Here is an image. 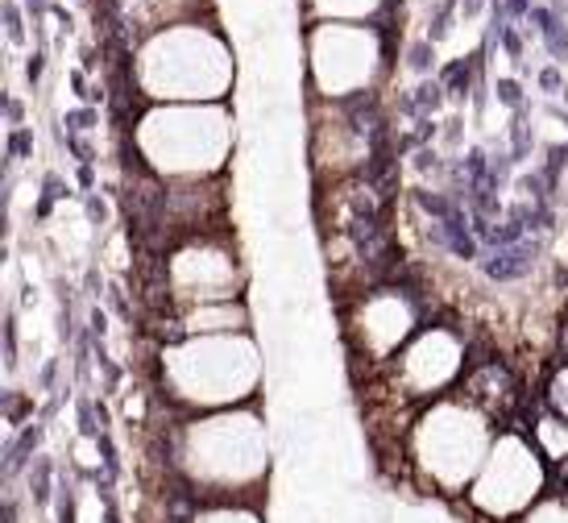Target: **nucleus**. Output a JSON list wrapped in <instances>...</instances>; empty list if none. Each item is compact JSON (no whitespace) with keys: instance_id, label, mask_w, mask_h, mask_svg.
<instances>
[{"instance_id":"1","label":"nucleus","mask_w":568,"mask_h":523,"mask_svg":"<svg viewBox=\"0 0 568 523\" xmlns=\"http://www.w3.org/2000/svg\"><path fill=\"white\" fill-rule=\"evenodd\" d=\"M270 465V424L253 403L187 415L166 432V474L204 503H257Z\"/></svg>"},{"instance_id":"2","label":"nucleus","mask_w":568,"mask_h":523,"mask_svg":"<svg viewBox=\"0 0 568 523\" xmlns=\"http://www.w3.org/2000/svg\"><path fill=\"white\" fill-rule=\"evenodd\" d=\"M266 358L250 333L183 336L159 349V386L166 403L187 415L250 408L262 395Z\"/></svg>"},{"instance_id":"3","label":"nucleus","mask_w":568,"mask_h":523,"mask_svg":"<svg viewBox=\"0 0 568 523\" xmlns=\"http://www.w3.org/2000/svg\"><path fill=\"white\" fill-rule=\"evenodd\" d=\"M129 80L150 104H224L237 83V59L229 38L195 17L142 38Z\"/></svg>"},{"instance_id":"4","label":"nucleus","mask_w":568,"mask_h":523,"mask_svg":"<svg viewBox=\"0 0 568 523\" xmlns=\"http://www.w3.org/2000/svg\"><path fill=\"white\" fill-rule=\"evenodd\" d=\"M503 424L460 391L424 403L410 415L403 461L410 477L436 499H465L481 474Z\"/></svg>"},{"instance_id":"5","label":"nucleus","mask_w":568,"mask_h":523,"mask_svg":"<svg viewBox=\"0 0 568 523\" xmlns=\"http://www.w3.org/2000/svg\"><path fill=\"white\" fill-rule=\"evenodd\" d=\"M237 145L229 104H145L133 121V154L145 174L166 183H200L224 174Z\"/></svg>"},{"instance_id":"6","label":"nucleus","mask_w":568,"mask_h":523,"mask_svg":"<svg viewBox=\"0 0 568 523\" xmlns=\"http://www.w3.org/2000/svg\"><path fill=\"white\" fill-rule=\"evenodd\" d=\"M307 88L324 104H353L378 92L386 76V38L378 26H307Z\"/></svg>"},{"instance_id":"7","label":"nucleus","mask_w":568,"mask_h":523,"mask_svg":"<svg viewBox=\"0 0 568 523\" xmlns=\"http://www.w3.org/2000/svg\"><path fill=\"white\" fill-rule=\"evenodd\" d=\"M548 491H552V461L539 453L531 432L506 424L465 494V507L481 523H515Z\"/></svg>"},{"instance_id":"8","label":"nucleus","mask_w":568,"mask_h":523,"mask_svg":"<svg viewBox=\"0 0 568 523\" xmlns=\"http://www.w3.org/2000/svg\"><path fill=\"white\" fill-rule=\"evenodd\" d=\"M159 274V291L166 295V312L195 308V303L241 300V286H245V266H241L237 241L229 238L224 229L174 241L171 250L162 254Z\"/></svg>"},{"instance_id":"9","label":"nucleus","mask_w":568,"mask_h":523,"mask_svg":"<svg viewBox=\"0 0 568 523\" xmlns=\"http://www.w3.org/2000/svg\"><path fill=\"white\" fill-rule=\"evenodd\" d=\"M469 370V341L453 324H424L410 336L407 349L386 365L390 391L403 403H415V412L440 395H453Z\"/></svg>"},{"instance_id":"10","label":"nucleus","mask_w":568,"mask_h":523,"mask_svg":"<svg viewBox=\"0 0 568 523\" xmlns=\"http://www.w3.org/2000/svg\"><path fill=\"white\" fill-rule=\"evenodd\" d=\"M419 300L407 286H369L348 308L345 336L353 353L374 365H390L407 349V341L419 333Z\"/></svg>"},{"instance_id":"11","label":"nucleus","mask_w":568,"mask_h":523,"mask_svg":"<svg viewBox=\"0 0 568 523\" xmlns=\"http://www.w3.org/2000/svg\"><path fill=\"white\" fill-rule=\"evenodd\" d=\"M386 0H303V17L307 26H374Z\"/></svg>"},{"instance_id":"12","label":"nucleus","mask_w":568,"mask_h":523,"mask_svg":"<svg viewBox=\"0 0 568 523\" xmlns=\"http://www.w3.org/2000/svg\"><path fill=\"white\" fill-rule=\"evenodd\" d=\"M531 441L539 444V453L552 461L556 470H565L568 465V420L565 415H556L552 408H544L536 415V424H531Z\"/></svg>"},{"instance_id":"13","label":"nucleus","mask_w":568,"mask_h":523,"mask_svg":"<svg viewBox=\"0 0 568 523\" xmlns=\"http://www.w3.org/2000/svg\"><path fill=\"white\" fill-rule=\"evenodd\" d=\"M191 523H266L257 503H204Z\"/></svg>"},{"instance_id":"14","label":"nucleus","mask_w":568,"mask_h":523,"mask_svg":"<svg viewBox=\"0 0 568 523\" xmlns=\"http://www.w3.org/2000/svg\"><path fill=\"white\" fill-rule=\"evenodd\" d=\"M515 523H568V491H548L531 511H523Z\"/></svg>"},{"instance_id":"15","label":"nucleus","mask_w":568,"mask_h":523,"mask_svg":"<svg viewBox=\"0 0 568 523\" xmlns=\"http://www.w3.org/2000/svg\"><path fill=\"white\" fill-rule=\"evenodd\" d=\"M544 408H552L556 415L568 420V358L552 370V379L544 386Z\"/></svg>"},{"instance_id":"16","label":"nucleus","mask_w":568,"mask_h":523,"mask_svg":"<svg viewBox=\"0 0 568 523\" xmlns=\"http://www.w3.org/2000/svg\"><path fill=\"white\" fill-rule=\"evenodd\" d=\"M432 47H436V42H427V38H424V42H415V47L407 50L410 71H419V76H427V71H432V59H436V50H432Z\"/></svg>"},{"instance_id":"17","label":"nucleus","mask_w":568,"mask_h":523,"mask_svg":"<svg viewBox=\"0 0 568 523\" xmlns=\"http://www.w3.org/2000/svg\"><path fill=\"white\" fill-rule=\"evenodd\" d=\"M494 100H498V104H506V109H519V83L515 80H498L494 83Z\"/></svg>"},{"instance_id":"18","label":"nucleus","mask_w":568,"mask_h":523,"mask_svg":"<svg viewBox=\"0 0 568 523\" xmlns=\"http://www.w3.org/2000/svg\"><path fill=\"white\" fill-rule=\"evenodd\" d=\"M9 38L21 42V17H17V9H9Z\"/></svg>"},{"instance_id":"19","label":"nucleus","mask_w":568,"mask_h":523,"mask_svg":"<svg viewBox=\"0 0 568 523\" xmlns=\"http://www.w3.org/2000/svg\"><path fill=\"white\" fill-rule=\"evenodd\" d=\"M539 88L556 92V88H560V76H556V71H544V76H539Z\"/></svg>"},{"instance_id":"20","label":"nucleus","mask_w":568,"mask_h":523,"mask_svg":"<svg viewBox=\"0 0 568 523\" xmlns=\"http://www.w3.org/2000/svg\"><path fill=\"white\" fill-rule=\"evenodd\" d=\"M26 71H30V83H38V76H42V54H33L30 67H26Z\"/></svg>"},{"instance_id":"21","label":"nucleus","mask_w":568,"mask_h":523,"mask_svg":"<svg viewBox=\"0 0 568 523\" xmlns=\"http://www.w3.org/2000/svg\"><path fill=\"white\" fill-rule=\"evenodd\" d=\"M560 474H565V482H568V465H565V470H560Z\"/></svg>"}]
</instances>
